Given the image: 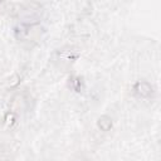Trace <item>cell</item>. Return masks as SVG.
Here are the masks:
<instances>
[{"mask_svg": "<svg viewBox=\"0 0 161 161\" xmlns=\"http://www.w3.org/2000/svg\"><path fill=\"white\" fill-rule=\"evenodd\" d=\"M135 89H136V92H137L138 94H141V96H148V94L151 93V87H150V84H147V83H145V82L137 83L136 87H135Z\"/></svg>", "mask_w": 161, "mask_h": 161, "instance_id": "6da1fadb", "label": "cell"}, {"mask_svg": "<svg viewBox=\"0 0 161 161\" xmlns=\"http://www.w3.org/2000/svg\"><path fill=\"white\" fill-rule=\"evenodd\" d=\"M98 126H99L103 131H108L109 127L112 126V122H111V119H109L107 116H103V117L99 118V121H98Z\"/></svg>", "mask_w": 161, "mask_h": 161, "instance_id": "7a4b0ae2", "label": "cell"}]
</instances>
